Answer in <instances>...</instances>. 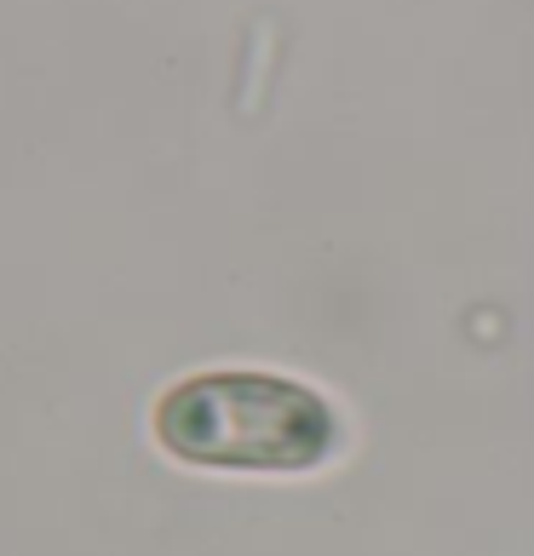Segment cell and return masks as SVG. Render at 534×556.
Listing matches in <instances>:
<instances>
[{"label":"cell","mask_w":534,"mask_h":556,"mask_svg":"<svg viewBox=\"0 0 534 556\" xmlns=\"http://www.w3.org/2000/svg\"><path fill=\"white\" fill-rule=\"evenodd\" d=\"M156 442L201 470H311L334 459L339 414L287 374L213 367L156 402Z\"/></svg>","instance_id":"obj_1"}]
</instances>
